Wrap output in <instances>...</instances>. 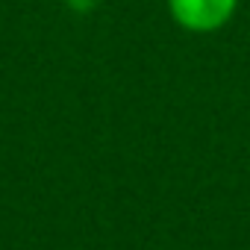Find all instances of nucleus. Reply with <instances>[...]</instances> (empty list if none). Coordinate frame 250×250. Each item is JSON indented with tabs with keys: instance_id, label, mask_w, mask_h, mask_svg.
<instances>
[{
	"instance_id": "obj_1",
	"label": "nucleus",
	"mask_w": 250,
	"mask_h": 250,
	"mask_svg": "<svg viewBox=\"0 0 250 250\" xmlns=\"http://www.w3.org/2000/svg\"><path fill=\"white\" fill-rule=\"evenodd\" d=\"M238 9V0H168L171 18L188 33H215Z\"/></svg>"
},
{
	"instance_id": "obj_2",
	"label": "nucleus",
	"mask_w": 250,
	"mask_h": 250,
	"mask_svg": "<svg viewBox=\"0 0 250 250\" xmlns=\"http://www.w3.org/2000/svg\"><path fill=\"white\" fill-rule=\"evenodd\" d=\"M94 3H97V0H68V6H71L74 12H91Z\"/></svg>"
}]
</instances>
